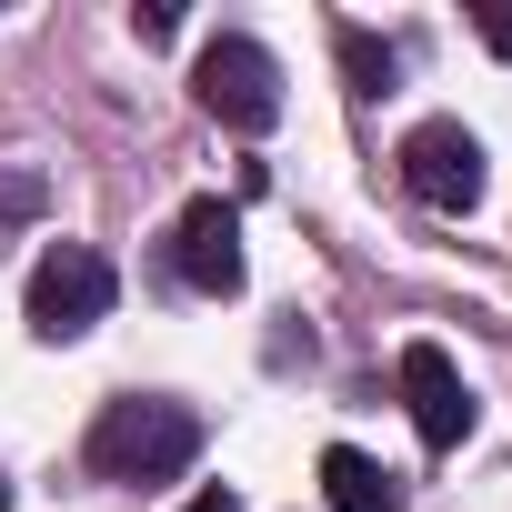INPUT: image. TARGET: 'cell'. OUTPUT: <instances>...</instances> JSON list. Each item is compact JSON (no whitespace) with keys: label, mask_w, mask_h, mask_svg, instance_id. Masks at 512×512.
<instances>
[{"label":"cell","mask_w":512,"mask_h":512,"mask_svg":"<svg viewBox=\"0 0 512 512\" xmlns=\"http://www.w3.org/2000/svg\"><path fill=\"white\" fill-rule=\"evenodd\" d=\"M171 262H181V282L191 292H241V211L221 201V191H201L191 211H181V231H171Z\"/></svg>","instance_id":"6"},{"label":"cell","mask_w":512,"mask_h":512,"mask_svg":"<svg viewBox=\"0 0 512 512\" xmlns=\"http://www.w3.org/2000/svg\"><path fill=\"white\" fill-rule=\"evenodd\" d=\"M181 512H241V492H221V482H211V492H191Z\"/></svg>","instance_id":"11"},{"label":"cell","mask_w":512,"mask_h":512,"mask_svg":"<svg viewBox=\"0 0 512 512\" xmlns=\"http://www.w3.org/2000/svg\"><path fill=\"white\" fill-rule=\"evenodd\" d=\"M0 512H11V482H0Z\"/></svg>","instance_id":"12"},{"label":"cell","mask_w":512,"mask_h":512,"mask_svg":"<svg viewBox=\"0 0 512 512\" xmlns=\"http://www.w3.org/2000/svg\"><path fill=\"white\" fill-rule=\"evenodd\" d=\"M402 402H412V422H422L432 452H452L472 432V382H462V362L442 342H402Z\"/></svg>","instance_id":"5"},{"label":"cell","mask_w":512,"mask_h":512,"mask_svg":"<svg viewBox=\"0 0 512 512\" xmlns=\"http://www.w3.org/2000/svg\"><path fill=\"white\" fill-rule=\"evenodd\" d=\"M191 81H201V111H211L221 131H272V121H282V71H272L262 41H241V31H221Z\"/></svg>","instance_id":"3"},{"label":"cell","mask_w":512,"mask_h":512,"mask_svg":"<svg viewBox=\"0 0 512 512\" xmlns=\"http://www.w3.org/2000/svg\"><path fill=\"white\" fill-rule=\"evenodd\" d=\"M402 181H412V201H432V211H472V201H482V141H472L462 121H422V131L402 141Z\"/></svg>","instance_id":"4"},{"label":"cell","mask_w":512,"mask_h":512,"mask_svg":"<svg viewBox=\"0 0 512 512\" xmlns=\"http://www.w3.org/2000/svg\"><path fill=\"white\" fill-rule=\"evenodd\" d=\"M332 51H342L352 91H392V81H402V51H392V41H372V31H352V21L332 31Z\"/></svg>","instance_id":"8"},{"label":"cell","mask_w":512,"mask_h":512,"mask_svg":"<svg viewBox=\"0 0 512 512\" xmlns=\"http://www.w3.org/2000/svg\"><path fill=\"white\" fill-rule=\"evenodd\" d=\"M322 502H332V512H402V482H392L372 452L332 442V452H322Z\"/></svg>","instance_id":"7"},{"label":"cell","mask_w":512,"mask_h":512,"mask_svg":"<svg viewBox=\"0 0 512 512\" xmlns=\"http://www.w3.org/2000/svg\"><path fill=\"white\" fill-rule=\"evenodd\" d=\"M191 452H201V412L161 402V392L101 402V422H91V472L101 482H171Z\"/></svg>","instance_id":"1"},{"label":"cell","mask_w":512,"mask_h":512,"mask_svg":"<svg viewBox=\"0 0 512 512\" xmlns=\"http://www.w3.org/2000/svg\"><path fill=\"white\" fill-rule=\"evenodd\" d=\"M0 211H41V181H0Z\"/></svg>","instance_id":"10"},{"label":"cell","mask_w":512,"mask_h":512,"mask_svg":"<svg viewBox=\"0 0 512 512\" xmlns=\"http://www.w3.org/2000/svg\"><path fill=\"white\" fill-rule=\"evenodd\" d=\"M482 51L512 61V0H492V11H482Z\"/></svg>","instance_id":"9"},{"label":"cell","mask_w":512,"mask_h":512,"mask_svg":"<svg viewBox=\"0 0 512 512\" xmlns=\"http://www.w3.org/2000/svg\"><path fill=\"white\" fill-rule=\"evenodd\" d=\"M111 292H121V272L101 262L91 241H51L41 272H31V332H41V342H81V332L111 312Z\"/></svg>","instance_id":"2"}]
</instances>
